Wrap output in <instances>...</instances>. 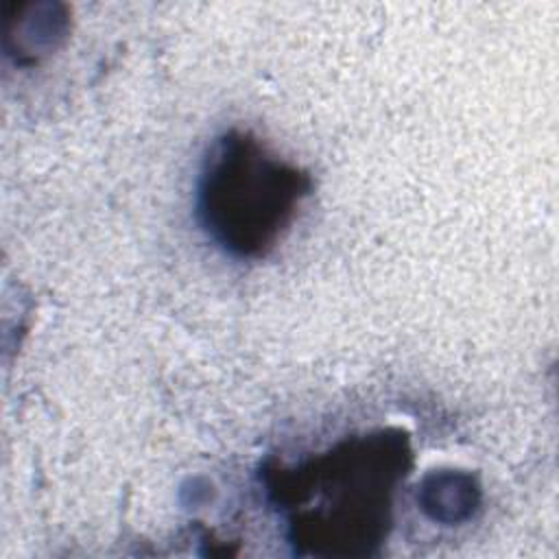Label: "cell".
I'll list each match as a JSON object with an SVG mask.
<instances>
[{
    "instance_id": "obj_1",
    "label": "cell",
    "mask_w": 559,
    "mask_h": 559,
    "mask_svg": "<svg viewBox=\"0 0 559 559\" xmlns=\"http://www.w3.org/2000/svg\"><path fill=\"white\" fill-rule=\"evenodd\" d=\"M411 467V437L378 428L297 463L264 465L260 476L295 555L365 559L380 555L389 539L395 496Z\"/></svg>"
},
{
    "instance_id": "obj_2",
    "label": "cell",
    "mask_w": 559,
    "mask_h": 559,
    "mask_svg": "<svg viewBox=\"0 0 559 559\" xmlns=\"http://www.w3.org/2000/svg\"><path fill=\"white\" fill-rule=\"evenodd\" d=\"M312 177L275 155L258 135L227 129L207 146L194 186L205 236L236 260L269 255L310 197Z\"/></svg>"
},
{
    "instance_id": "obj_3",
    "label": "cell",
    "mask_w": 559,
    "mask_h": 559,
    "mask_svg": "<svg viewBox=\"0 0 559 559\" xmlns=\"http://www.w3.org/2000/svg\"><path fill=\"white\" fill-rule=\"evenodd\" d=\"M70 17L63 4L28 2L20 7V17H7L4 50L17 66H33L55 52L68 37Z\"/></svg>"
},
{
    "instance_id": "obj_4",
    "label": "cell",
    "mask_w": 559,
    "mask_h": 559,
    "mask_svg": "<svg viewBox=\"0 0 559 559\" xmlns=\"http://www.w3.org/2000/svg\"><path fill=\"white\" fill-rule=\"evenodd\" d=\"M483 491L474 474L465 469H432L417 487L421 513L443 526L469 522L480 509Z\"/></svg>"
}]
</instances>
